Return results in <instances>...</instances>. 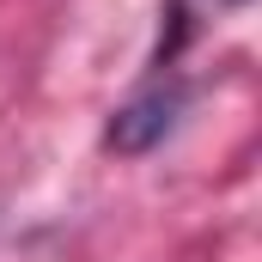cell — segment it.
<instances>
[{
	"instance_id": "obj_2",
	"label": "cell",
	"mask_w": 262,
	"mask_h": 262,
	"mask_svg": "<svg viewBox=\"0 0 262 262\" xmlns=\"http://www.w3.org/2000/svg\"><path fill=\"white\" fill-rule=\"evenodd\" d=\"M220 6H244V0H220Z\"/></svg>"
},
{
	"instance_id": "obj_1",
	"label": "cell",
	"mask_w": 262,
	"mask_h": 262,
	"mask_svg": "<svg viewBox=\"0 0 262 262\" xmlns=\"http://www.w3.org/2000/svg\"><path fill=\"white\" fill-rule=\"evenodd\" d=\"M177 110H183V85H152V92H140L134 104L116 110V122H110V146H122V152H146L159 134H171L177 122Z\"/></svg>"
}]
</instances>
